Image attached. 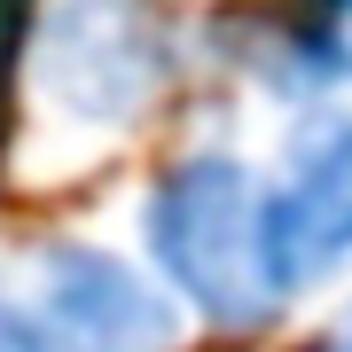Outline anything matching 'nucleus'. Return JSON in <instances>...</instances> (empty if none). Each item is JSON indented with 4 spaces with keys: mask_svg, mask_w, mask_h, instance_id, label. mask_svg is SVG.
Masks as SVG:
<instances>
[{
    "mask_svg": "<svg viewBox=\"0 0 352 352\" xmlns=\"http://www.w3.org/2000/svg\"><path fill=\"white\" fill-rule=\"evenodd\" d=\"M47 352H164L173 298L94 243H39L24 266V298H8Z\"/></svg>",
    "mask_w": 352,
    "mask_h": 352,
    "instance_id": "7ed1b4c3",
    "label": "nucleus"
},
{
    "mask_svg": "<svg viewBox=\"0 0 352 352\" xmlns=\"http://www.w3.org/2000/svg\"><path fill=\"white\" fill-rule=\"evenodd\" d=\"M258 188L266 180L235 149H196L164 164L157 188L141 196V251H149V274L164 282V298L204 314L212 329H235V337L266 329L289 305L266 274Z\"/></svg>",
    "mask_w": 352,
    "mask_h": 352,
    "instance_id": "f257e3e1",
    "label": "nucleus"
},
{
    "mask_svg": "<svg viewBox=\"0 0 352 352\" xmlns=\"http://www.w3.org/2000/svg\"><path fill=\"white\" fill-rule=\"evenodd\" d=\"M32 78L71 126L118 133L164 94L173 32L149 0H55L32 39Z\"/></svg>",
    "mask_w": 352,
    "mask_h": 352,
    "instance_id": "f03ea898",
    "label": "nucleus"
},
{
    "mask_svg": "<svg viewBox=\"0 0 352 352\" xmlns=\"http://www.w3.org/2000/svg\"><path fill=\"white\" fill-rule=\"evenodd\" d=\"M258 243L282 298L352 266V110H314L258 188Z\"/></svg>",
    "mask_w": 352,
    "mask_h": 352,
    "instance_id": "20e7f679",
    "label": "nucleus"
},
{
    "mask_svg": "<svg viewBox=\"0 0 352 352\" xmlns=\"http://www.w3.org/2000/svg\"><path fill=\"white\" fill-rule=\"evenodd\" d=\"M305 352H352V298H344L337 314H329V321L314 329V344H305Z\"/></svg>",
    "mask_w": 352,
    "mask_h": 352,
    "instance_id": "39448f33",
    "label": "nucleus"
}]
</instances>
